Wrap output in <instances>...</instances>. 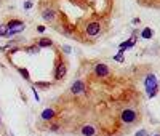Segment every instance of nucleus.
I'll list each match as a JSON object with an SVG mask.
<instances>
[{"mask_svg": "<svg viewBox=\"0 0 160 136\" xmlns=\"http://www.w3.org/2000/svg\"><path fill=\"white\" fill-rule=\"evenodd\" d=\"M144 88H146V93H147L149 98H154L158 91V85H157V77L154 74H149L144 80Z\"/></svg>", "mask_w": 160, "mask_h": 136, "instance_id": "nucleus-1", "label": "nucleus"}, {"mask_svg": "<svg viewBox=\"0 0 160 136\" xmlns=\"http://www.w3.org/2000/svg\"><path fill=\"white\" fill-rule=\"evenodd\" d=\"M138 119V114L135 109H123L122 111V115H120V120L123 123H133V122Z\"/></svg>", "mask_w": 160, "mask_h": 136, "instance_id": "nucleus-2", "label": "nucleus"}, {"mask_svg": "<svg viewBox=\"0 0 160 136\" xmlns=\"http://www.w3.org/2000/svg\"><path fill=\"white\" fill-rule=\"evenodd\" d=\"M85 32H87V35H90V37H98V35L101 34V24L96 23V21H93V23H88Z\"/></svg>", "mask_w": 160, "mask_h": 136, "instance_id": "nucleus-3", "label": "nucleus"}, {"mask_svg": "<svg viewBox=\"0 0 160 136\" xmlns=\"http://www.w3.org/2000/svg\"><path fill=\"white\" fill-rule=\"evenodd\" d=\"M66 70H67L66 64L62 62V61H59L58 66H56V70H54V78H56V80H62L64 75H66Z\"/></svg>", "mask_w": 160, "mask_h": 136, "instance_id": "nucleus-4", "label": "nucleus"}, {"mask_svg": "<svg viewBox=\"0 0 160 136\" xmlns=\"http://www.w3.org/2000/svg\"><path fill=\"white\" fill-rule=\"evenodd\" d=\"M135 43H136V32L133 34V37H131L130 40H125V42H122V43L119 45V51H120V53H123L125 50H130V48L133 47Z\"/></svg>", "mask_w": 160, "mask_h": 136, "instance_id": "nucleus-5", "label": "nucleus"}, {"mask_svg": "<svg viewBox=\"0 0 160 136\" xmlns=\"http://www.w3.org/2000/svg\"><path fill=\"white\" fill-rule=\"evenodd\" d=\"M95 74L98 77H107L109 75V67L106 66V64L99 62V64H96V66H95Z\"/></svg>", "mask_w": 160, "mask_h": 136, "instance_id": "nucleus-6", "label": "nucleus"}, {"mask_svg": "<svg viewBox=\"0 0 160 136\" xmlns=\"http://www.w3.org/2000/svg\"><path fill=\"white\" fill-rule=\"evenodd\" d=\"M85 90V83H83L82 80H77V82H74L72 83V87H71V91H72V95H80V93Z\"/></svg>", "mask_w": 160, "mask_h": 136, "instance_id": "nucleus-7", "label": "nucleus"}, {"mask_svg": "<svg viewBox=\"0 0 160 136\" xmlns=\"http://www.w3.org/2000/svg\"><path fill=\"white\" fill-rule=\"evenodd\" d=\"M42 16H43L45 21H51V19H54V16H56V11L53 8H47L43 13H42Z\"/></svg>", "mask_w": 160, "mask_h": 136, "instance_id": "nucleus-8", "label": "nucleus"}, {"mask_svg": "<svg viewBox=\"0 0 160 136\" xmlns=\"http://www.w3.org/2000/svg\"><path fill=\"white\" fill-rule=\"evenodd\" d=\"M80 133H82L83 136H95V128H93L91 125H85V127H82Z\"/></svg>", "mask_w": 160, "mask_h": 136, "instance_id": "nucleus-9", "label": "nucleus"}, {"mask_svg": "<svg viewBox=\"0 0 160 136\" xmlns=\"http://www.w3.org/2000/svg\"><path fill=\"white\" fill-rule=\"evenodd\" d=\"M54 117V111L53 109H43L42 111V120H51Z\"/></svg>", "mask_w": 160, "mask_h": 136, "instance_id": "nucleus-10", "label": "nucleus"}, {"mask_svg": "<svg viewBox=\"0 0 160 136\" xmlns=\"http://www.w3.org/2000/svg\"><path fill=\"white\" fill-rule=\"evenodd\" d=\"M152 34H154V32H152L151 27H144L143 32H141V37L143 39H152Z\"/></svg>", "mask_w": 160, "mask_h": 136, "instance_id": "nucleus-11", "label": "nucleus"}, {"mask_svg": "<svg viewBox=\"0 0 160 136\" xmlns=\"http://www.w3.org/2000/svg\"><path fill=\"white\" fill-rule=\"evenodd\" d=\"M37 47H53V42L50 39H40Z\"/></svg>", "mask_w": 160, "mask_h": 136, "instance_id": "nucleus-12", "label": "nucleus"}, {"mask_svg": "<svg viewBox=\"0 0 160 136\" xmlns=\"http://www.w3.org/2000/svg\"><path fill=\"white\" fill-rule=\"evenodd\" d=\"M18 72L23 75L26 80H31V75H29V70H27V69H24V67H18Z\"/></svg>", "mask_w": 160, "mask_h": 136, "instance_id": "nucleus-13", "label": "nucleus"}, {"mask_svg": "<svg viewBox=\"0 0 160 136\" xmlns=\"http://www.w3.org/2000/svg\"><path fill=\"white\" fill-rule=\"evenodd\" d=\"M6 32H8L6 24H0V37H6Z\"/></svg>", "mask_w": 160, "mask_h": 136, "instance_id": "nucleus-14", "label": "nucleus"}, {"mask_svg": "<svg viewBox=\"0 0 160 136\" xmlns=\"http://www.w3.org/2000/svg\"><path fill=\"white\" fill-rule=\"evenodd\" d=\"M114 59H115L117 62H123V59H125V58H123V53H120V51H119V53H117V55L114 56Z\"/></svg>", "mask_w": 160, "mask_h": 136, "instance_id": "nucleus-15", "label": "nucleus"}, {"mask_svg": "<svg viewBox=\"0 0 160 136\" xmlns=\"http://www.w3.org/2000/svg\"><path fill=\"white\" fill-rule=\"evenodd\" d=\"M35 85H37V87H40V88H48L51 83H48V82H37Z\"/></svg>", "mask_w": 160, "mask_h": 136, "instance_id": "nucleus-16", "label": "nucleus"}, {"mask_svg": "<svg viewBox=\"0 0 160 136\" xmlns=\"http://www.w3.org/2000/svg\"><path fill=\"white\" fill-rule=\"evenodd\" d=\"M135 136H149V133L146 131V130H140V131H136Z\"/></svg>", "mask_w": 160, "mask_h": 136, "instance_id": "nucleus-17", "label": "nucleus"}, {"mask_svg": "<svg viewBox=\"0 0 160 136\" xmlns=\"http://www.w3.org/2000/svg\"><path fill=\"white\" fill-rule=\"evenodd\" d=\"M31 6H32V2H31V0H27V2L24 3V8H26V10H29Z\"/></svg>", "mask_w": 160, "mask_h": 136, "instance_id": "nucleus-18", "label": "nucleus"}, {"mask_svg": "<svg viewBox=\"0 0 160 136\" xmlns=\"http://www.w3.org/2000/svg\"><path fill=\"white\" fill-rule=\"evenodd\" d=\"M27 51H29V53H37L39 51V47H35V48L31 47V48H27Z\"/></svg>", "mask_w": 160, "mask_h": 136, "instance_id": "nucleus-19", "label": "nucleus"}, {"mask_svg": "<svg viewBox=\"0 0 160 136\" xmlns=\"http://www.w3.org/2000/svg\"><path fill=\"white\" fill-rule=\"evenodd\" d=\"M32 93H34V96H35V99H37V101H39V93H37V90H35V87H32Z\"/></svg>", "mask_w": 160, "mask_h": 136, "instance_id": "nucleus-20", "label": "nucleus"}, {"mask_svg": "<svg viewBox=\"0 0 160 136\" xmlns=\"http://www.w3.org/2000/svg\"><path fill=\"white\" fill-rule=\"evenodd\" d=\"M37 31H39V32H45V26H39Z\"/></svg>", "mask_w": 160, "mask_h": 136, "instance_id": "nucleus-21", "label": "nucleus"}, {"mask_svg": "<svg viewBox=\"0 0 160 136\" xmlns=\"http://www.w3.org/2000/svg\"><path fill=\"white\" fill-rule=\"evenodd\" d=\"M62 50H64V53H66V55H69V53H71V48H69V47H64Z\"/></svg>", "mask_w": 160, "mask_h": 136, "instance_id": "nucleus-22", "label": "nucleus"}, {"mask_svg": "<svg viewBox=\"0 0 160 136\" xmlns=\"http://www.w3.org/2000/svg\"><path fill=\"white\" fill-rule=\"evenodd\" d=\"M140 23H141L140 18H135V19H133V24H140Z\"/></svg>", "mask_w": 160, "mask_h": 136, "instance_id": "nucleus-23", "label": "nucleus"}, {"mask_svg": "<svg viewBox=\"0 0 160 136\" xmlns=\"http://www.w3.org/2000/svg\"><path fill=\"white\" fill-rule=\"evenodd\" d=\"M154 136H160V134H154Z\"/></svg>", "mask_w": 160, "mask_h": 136, "instance_id": "nucleus-24", "label": "nucleus"}]
</instances>
